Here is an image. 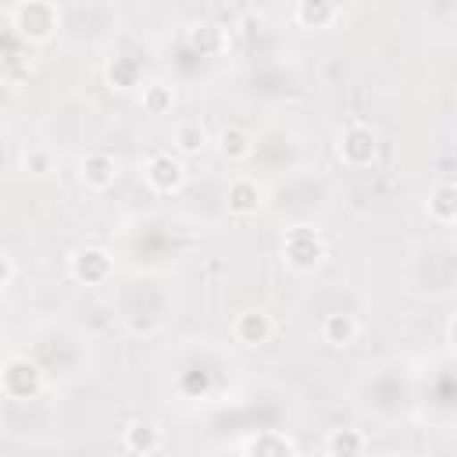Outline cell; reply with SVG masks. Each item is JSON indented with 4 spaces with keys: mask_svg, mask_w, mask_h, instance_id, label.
<instances>
[{
    "mask_svg": "<svg viewBox=\"0 0 457 457\" xmlns=\"http://www.w3.org/2000/svg\"><path fill=\"white\" fill-rule=\"evenodd\" d=\"M368 450V436L353 425H339L325 436V453L328 457H364Z\"/></svg>",
    "mask_w": 457,
    "mask_h": 457,
    "instance_id": "8fae6325",
    "label": "cell"
},
{
    "mask_svg": "<svg viewBox=\"0 0 457 457\" xmlns=\"http://www.w3.org/2000/svg\"><path fill=\"white\" fill-rule=\"evenodd\" d=\"M14 271H18V268H14V253L4 250V253H0V289H11V286H14Z\"/></svg>",
    "mask_w": 457,
    "mask_h": 457,
    "instance_id": "7402d4cb",
    "label": "cell"
},
{
    "mask_svg": "<svg viewBox=\"0 0 457 457\" xmlns=\"http://www.w3.org/2000/svg\"><path fill=\"white\" fill-rule=\"evenodd\" d=\"M143 179L154 193H179L186 182V164L175 150H154L143 161Z\"/></svg>",
    "mask_w": 457,
    "mask_h": 457,
    "instance_id": "5b68a950",
    "label": "cell"
},
{
    "mask_svg": "<svg viewBox=\"0 0 457 457\" xmlns=\"http://www.w3.org/2000/svg\"><path fill=\"white\" fill-rule=\"evenodd\" d=\"M339 18V7L332 0H300L293 7V21L300 29H328Z\"/></svg>",
    "mask_w": 457,
    "mask_h": 457,
    "instance_id": "7c38bea8",
    "label": "cell"
},
{
    "mask_svg": "<svg viewBox=\"0 0 457 457\" xmlns=\"http://www.w3.org/2000/svg\"><path fill=\"white\" fill-rule=\"evenodd\" d=\"M68 271L75 282L82 286H104L111 275H114V257L104 250V246H79L71 257H68Z\"/></svg>",
    "mask_w": 457,
    "mask_h": 457,
    "instance_id": "8992f818",
    "label": "cell"
},
{
    "mask_svg": "<svg viewBox=\"0 0 457 457\" xmlns=\"http://www.w3.org/2000/svg\"><path fill=\"white\" fill-rule=\"evenodd\" d=\"M428 218L439 221V225H453L457 221V186L453 182H443L428 193Z\"/></svg>",
    "mask_w": 457,
    "mask_h": 457,
    "instance_id": "2e32d148",
    "label": "cell"
},
{
    "mask_svg": "<svg viewBox=\"0 0 457 457\" xmlns=\"http://www.w3.org/2000/svg\"><path fill=\"white\" fill-rule=\"evenodd\" d=\"M139 100H143V111H146V114L161 118V114H171V107H175V89H171L168 82H146Z\"/></svg>",
    "mask_w": 457,
    "mask_h": 457,
    "instance_id": "ffe728a7",
    "label": "cell"
},
{
    "mask_svg": "<svg viewBox=\"0 0 457 457\" xmlns=\"http://www.w3.org/2000/svg\"><path fill=\"white\" fill-rule=\"evenodd\" d=\"M328 253V243L318 228L311 225H293L286 236H282V261L293 268V271H314Z\"/></svg>",
    "mask_w": 457,
    "mask_h": 457,
    "instance_id": "7a4b0ae2",
    "label": "cell"
},
{
    "mask_svg": "<svg viewBox=\"0 0 457 457\" xmlns=\"http://www.w3.org/2000/svg\"><path fill=\"white\" fill-rule=\"evenodd\" d=\"M218 154L225 161H246L253 154V136L243 125H225L218 132Z\"/></svg>",
    "mask_w": 457,
    "mask_h": 457,
    "instance_id": "9a60e30c",
    "label": "cell"
},
{
    "mask_svg": "<svg viewBox=\"0 0 457 457\" xmlns=\"http://www.w3.org/2000/svg\"><path fill=\"white\" fill-rule=\"evenodd\" d=\"M336 154L346 168H368L375 164L378 157V132L368 125V121H350L343 132H339V143H336Z\"/></svg>",
    "mask_w": 457,
    "mask_h": 457,
    "instance_id": "3957f363",
    "label": "cell"
},
{
    "mask_svg": "<svg viewBox=\"0 0 457 457\" xmlns=\"http://www.w3.org/2000/svg\"><path fill=\"white\" fill-rule=\"evenodd\" d=\"M7 21L25 43H46L54 36L61 14L50 0H21V4L7 7Z\"/></svg>",
    "mask_w": 457,
    "mask_h": 457,
    "instance_id": "6da1fadb",
    "label": "cell"
},
{
    "mask_svg": "<svg viewBox=\"0 0 457 457\" xmlns=\"http://www.w3.org/2000/svg\"><path fill=\"white\" fill-rule=\"evenodd\" d=\"M246 457H296V446L286 432H261L250 439Z\"/></svg>",
    "mask_w": 457,
    "mask_h": 457,
    "instance_id": "e0dca14e",
    "label": "cell"
},
{
    "mask_svg": "<svg viewBox=\"0 0 457 457\" xmlns=\"http://www.w3.org/2000/svg\"><path fill=\"white\" fill-rule=\"evenodd\" d=\"M232 336H236V343H243V346H264V343L275 336V321H271L268 311L250 307V311L236 314V321H232Z\"/></svg>",
    "mask_w": 457,
    "mask_h": 457,
    "instance_id": "52a82bcc",
    "label": "cell"
},
{
    "mask_svg": "<svg viewBox=\"0 0 457 457\" xmlns=\"http://www.w3.org/2000/svg\"><path fill=\"white\" fill-rule=\"evenodd\" d=\"M121 446H125L129 453H136V457H150V453L161 450V428H157L154 421L136 418V421H129V425L121 428Z\"/></svg>",
    "mask_w": 457,
    "mask_h": 457,
    "instance_id": "9c48e42d",
    "label": "cell"
},
{
    "mask_svg": "<svg viewBox=\"0 0 457 457\" xmlns=\"http://www.w3.org/2000/svg\"><path fill=\"white\" fill-rule=\"evenodd\" d=\"M207 143H211V136H207L204 121H182V125H175V132H171V150H175L179 157H196V154L207 150Z\"/></svg>",
    "mask_w": 457,
    "mask_h": 457,
    "instance_id": "4fadbf2b",
    "label": "cell"
},
{
    "mask_svg": "<svg viewBox=\"0 0 457 457\" xmlns=\"http://www.w3.org/2000/svg\"><path fill=\"white\" fill-rule=\"evenodd\" d=\"M79 175H82V182H86L89 189L104 193V189H111L114 179H118V161H114V154H107V150H89V154L82 157V164H79Z\"/></svg>",
    "mask_w": 457,
    "mask_h": 457,
    "instance_id": "ba28073f",
    "label": "cell"
},
{
    "mask_svg": "<svg viewBox=\"0 0 457 457\" xmlns=\"http://www.w3.org/2000/svg\"><path fill=\"white\" fill-rule=\"evenodd\" d=\"M186 43L200 54H218L225 46V29L218 21H196L186 29Z\"/></svg>",
    "mask_w": 457,
    "mask_h": 457,
    "instance_id": "ac0fdd59",
    "label": "cell"
},
{
    "mask_svg": "<svg viewBox=\"0 0 457 457\" xmlns=\"http://www.w3.org/2000/svg\"><path fill=\"white\" fill-rule=\"evenodd\" d=\"M50 164H54V161H50V154H46V150H39V146L21 154V168H25V171H32V175H46V171H50Z\"/></svg>",
    "mask_w": 457,
    "mask_h": 457,
    "instance_id": "44dd1931",
    "label": "cell"
},
{
    "mask_svg": "<svg viewBox=\"0 0 457 457\" xmlns=\"http://www.w3.org/2000/svg\"><path fill=\"white\" fill-rule=\"evenodd\" d=\"M357 332H361V321L343 311L325 314V321H321V339L328 346H350V343H357Z\"/></svg>",
    "mask_w": 457,
    "mask_h": 457,
    "instance_id": "5bb4252c",
    "label": "cell"
},
{
    "mask_svg": "<svg viewBox=\"0 0 457 457\" xmlns=\"http://www.w3.org/2000/svg\"><path fill=\"white\" fill-rule=\"evenodd\" d=\"M446 339H450V346H453V350H457V318H453V321H450V328H446Z\"/></svg>",
    "mask_w": 457,
    "mask_h": 457,
    "instance_id": "603a6c76",
    "label": "cell"
},
{
    "mask_svg": "<svg viewBox=\"0 0 457 457\" xmlns=\"http://www.w3.org/2000/svg\"><path fill=\"white\" fill-rule=\"evenodd\" d=\"M107 82L114 89H136L143 82V64L136 57H114L107 64Z\"/></svg>",
    "mask_w": 457,
    "mask_h": 457,
    "instance_id": "d6986e66",
    "label": "cell"
},
{
    "mask_svg": "<svg viewBox=\"0 0 457 457\" xmlns=\"http://www.w3.org/2000/svg\"><path fill=\"white\" fill-rule=\"evenodd\" d=\"M0 389L7 400H32L43 393V368L21 353L7 357L4 371H0Z\"/></svg>",
    "mask_w": 457,
    "mask_h": 457,
    "instance_id": "277c9868",
    "label": "cell"
},
{
    "mask_svg": "<svg viewBox=\"0 0 457 457\" xmlns=\"http://www.w3.org/2000/svg\"><path fill=\"white\" fill-rule=\"evenodd\" d=\"M225 204H228L232 214L250 218V214H257L264 207V193H261V186L253 179H232L228 193H225Z\"/></svg>",
    "mask_w": 457,
    "mask_h": 457,
    "instance_id": "30bf717a",
    "label": "cell"
}]
</instances>
